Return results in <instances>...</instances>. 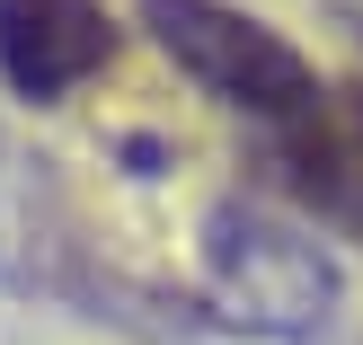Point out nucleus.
<instances>
[{"mask_svg":"<svg viewBox=\"0 0 363 345\" xmlns=\"http://www.w3.org/2000/svg\"><path fill=\"white\" fill-rule=\"evenodd\" d=\"M151 45L204 89L222 115L248 124V142H275L293 124H311L328 106V80L311 71V53L284 45L266 18L230 9V0H133Z\"/></svg>","mask_w":363,"mask_h":345,"instance_id":"f257e3e1","label":"nucleus"},{"mask_svg":"<svg viewBox=\"0 0 363 345\" xmlns=\"http://www.w3.org/2000/svg\"><path fill=\"white\" fill-rule=\"evenodd\" d=\"M204 283L240 328L284 336V345H319L337 328V293H346L328 248L248 195H222L204 213Z\"/></svg>","mask_w":363,"mask_h":345,"instance_id":"f03ea898","label":"nucleus"},{"mask_svg":"<svg viewBox=\"0 0 363 345\" xmlns=\"http://www.w3.org/2000/svg\"><path fill=\"white\" fill-rule=\"evenodd\" d=\"M257 169L311 213L319 230L363 248V80H328V106L293 133L257 142Z\"/></svg>","mask_w":363,"mask_h":345,"instance_id":"7ed1b4c3","label":"nucleus"},{"mask_svg":"<svg viewBox=\"0 0 363 345\" xmlns=\"http://www.w3.org/2000/svg\"><path fill=\"white\" fill-rule=\"evenodd\" d=\"M106 62H116L106 0H0V80H9V98L62 106Z\"/></svg>","mask_w":363,"mask_h":345,"instance_id":"20e7f679","label":"nucleus"},{"mask_svg":"<svg viewBox=\"0 0 363 345\" xmlns=\"http://www.w3.org/2000/svg\"><path fill=\"white\" fill-rule=\"evenodd\" d=\"M9 169V159H0ZM0 283H18V266H9V213H0Z\"/></svg>","mask_w":363,"mask_h":345,"instance_id":"39448f33","label":"nucleus"},{"mask_svg":"<svg viewBox=\"0 0 363 345\" xmlns=\"http://www.w3.org/2000/svg\"><path fill=\"white\" fill-rule=\"evenodd\" d=\"M354 45H363V18H354Z\"/></svg>","mask_w":363,"mask_h":345,"instance_id":"423d86ee","label":"nucleus"}]
</instances>
